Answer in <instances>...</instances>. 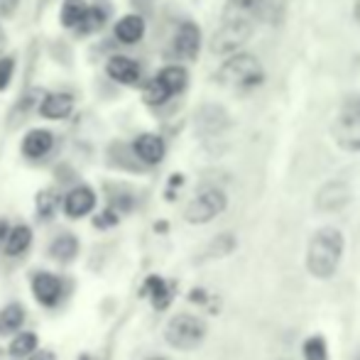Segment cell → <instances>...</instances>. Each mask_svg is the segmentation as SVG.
<instances>
[{
    "mask_svg": "<svg viewBox=\"0 0 360 360\" xmlns=\"http://www.w3.org/2000/svg\"><path fill=\"white\" fill-rule=\"evenodd\" d=\"M343 257V236L338 228H319L309 240L307 270L316 280H328L336 275L338 262Z\"/></svg>",
    "mask_w": 360,
    "mask_h": 360,
    "instance_id": "1",
    "label": "cell"
},
{
    "mask_svg": "<svg viewBox=\"0 0 360 360\" xmlns=\"http://www.w3.org/2000/svg\"><path fill=\"white\" fill-rule=\"evenodd\" d=\"M165 338L176 351H191L206 338V323L194 314H176L165 328Z\"/></svg>",
    "mask_w": 360,
    "mask_h": 360,
    "instance_id": "2",
    "label": "cell"
},
{
    "mask_svg": "<svg viewBox=\"0 0 360 360\" xmlns=\"http://www.w3.org/2000/svg\"><path fill=\"white\" fill-rule=\"evenodd\" d=\"M333 140L341 150L360 152V98H346L341 105V113L333 120Z\"/></svg>",
    "mask_w": 360,
    "mask_h": 360,
    "instance_id": "3",
    "label": "cell"
},
{
    "mask_svg": "<svg viewBox=\"0 0 360 360\" xmlns=\"http://www.w3.org/2000/svg\"><path fill=\"white\" fill-rule=\"evenodd\" d=\"M218 81L228 86H238V89H250V86H257L262 81V72L260 62H257L252 54H236L228 62H223V67L218 69Z\"/></svg>",
    "mask_w": 360,
    "mask_h": 360,
    "instance_id": "4",
    "label": "cell"
},
{
    "mask_svg": "<svg viewBox=\"0 0 360 360\" xmlns=\"http://www.w3.org/2000/svg\"><path fill=\"white\" fill-rule=\"evenodd\" d=\"M228 199L221 189H204L189 201V206L184 209V218L194 226H201V223L214 221L218 214H223Z\"/></svg>",
    "mask_w": 360,
    "mask_h": 360,
    "instance_id": "5",
    "label": "cell"
},
{
    "mask_svg": "<svg viewBox=\"0 0 360 360\" xmlns=\"http://www.w3.org/2000/svg\"><path fill=\"white\" fill-rule=\"evenodd\" d=\"M252 37V22L245 20H223L221 30L211 37V52L233 54Z\"/></svg>",
    "mask_w": 360,
    "mask_h": 360,
    "instance_id": "6",
    "label": "cell"
},
{
    "mask_svg": "<svg viewBox=\"0 0 360 360\" xmlns=\"http://www.w3.org/2000/svg\"><path fill=\"white\" fill-rule=\"evenodd\" d=\"M37 110L42 118L47 120H64L72 115L74 110V96L69 91H52V94H42L37 103Z\"/></svg>",
    "mask_w": 360,
    "mask_h": 360,
    "instance_id": "7",
    "label": "cell"
},
{
    "mask_svg": "<svg viewBox=\"0 0 360 360\" xmlns=\"http://www.w3.org/2000/svg\"><path fill=\"white\" fill-rule=\"evenodd\" d=\"M105 74L123 86H135L140 81V76H143V69H140V64L135 62V59L115 54V57H110L108 64H105Z\"/></svg>",
    "mask_w": 360,
    "mask_h": 360,
    "instance_id": "8",
    "label": "cell"
},
{
    "mask_svg": "<svg viewBox=\"0 0 360 360\" xmlns=\"http://www.w3.org/2000/svg\"><path fill=\"white\" fill-rule=\"evenodd\" d=\"M351 201V189L346 181H328L319 189L316 209L319 211H338Z\"/></svg>",
    "mask_w": 360,
    "mask_h": 360,
    "instance_id": "9",
    "label": "cell"
},
{
    "mask_svg": "<svg viewBox=\"0 0 360 360\" xmlns=\"http://www.w3.org/2000/svg\"><path fill=\"white\" fill-rule=\"evenodd\" d=\"M133 152L140 162H145V165H160V162L165 160L167 147H165V140H162L160 135L143 133L133 140Z\"/></svg>",
    "mask_w": 360,
    "mask_h": 360,
    "instance_id": "10",
    "label": "cell"
},
{
    "mask_svg": "<svg viewBox=\"0 0 360 360\" xmlns=\"http://www.w3.org/2000/svg\"><path fill=\"white\" fill-rule=\"evenodd\" d=\"M201 49V30L194 22H181L174 34V52L181 59H196Z\"/></svg>",
    "mask_w": 360,
    "mask_h": 360,
    "instance_id": "11",
    "label": "cell"
},
{
    "mask_svg": "<svg viewBox=\"0 0 360 360\" xmlns=\"http://www.w3.org/2000/svg\"><path fill=\"white\" fill-rule=\"evenodd\" d=\"M96 209V194L91 186H76L64 199V214L69 218H81L89 216Z\"/></svg>",
    "mask_w": 360,
    "mask_h": 360,
    "instance_id": "12",
    "label": "cell"
},
{
    "mask_svg": "<svg viewBox=\"0 0 360 360\" xmlns=\"http://www.w3.org/2000/svg\"><path fill=\"white\" fill-rule=\"evenodd\" d=\"M54 147V135L44 128H34L30 130L22 138V155L30 157V160H42L52 152Z\"/></svg>",
    "mask_w": 360,
    "mask_h": 360,
    "instance_id": "13",
    "label": "cell"
},
{
    "mask_svg": "<svg viewBox=\"0 0 360 360\" xmlns=\"http://www.w3.org/2000/svg\"><path fill=\"white\" fill-rule=\"evenodd\" d=\"M32 292L39 304L54 307V304L62 299V282H59L54 275H49V272H39V275H34V280H32Z\"/></svg>",
    "mask_w": 360,
    "mask_h": 360,
    "instance_id": "14",
    "label": "cell"
},
{
    "mask_svg": "<svg viewBox=\"0 0 360 360\" xmlns=\"http://www.w3.org/2000/svg\"><path fill=\"white\" fill-rule=\"evenodd\" d=\"M113 34L120 44H138L145 37V20L140 15H123L115 22Z\"/></svg>",
    "mask_w": 360,
    "mask_h": 360,
    "instance_id": "15",
    "label": "cell"
},
{
    "mask_svg": "<svg viewBox=\"0 0 360 360\" xmlns=\"http://www.w3.org/2000/svg\"><path fill=\"white\" fill-rule=\"evenodd\" d=\"M143 294L152 299L155 309H167L172 304V299H174V287H172L167 280H162V277L152 275V277H147V280H145Z\"/></svg>",
    "mask_w": 360,
    "mask_h": 360,
    "instance_id": "16",
    "label": "cell"
},
{
    "mask_svg": "<svg viewBox=\"0 0 360 360\" xmlns=\"http://www.w3.org/2000/svg\"><path fill=\"white\" fill-rule=\"evenodd\" d=\"M108 22V8H101V5H89L81 18V22L76 25V32L79 34H94L101 32Z\"/></svg>",
    "mask_w": 360,
    "mask_h": 360,
    "instance_id": "17",
    "label": "cell"
},
{
    "mask_svg": "<svg viewBox=\"0 0 360 360\" xmlns=\"http://www.w3.org/2000/svg\"><path fill=\"white\" fill-rule=\"evenodd\" d=\"M30 243H32V231H30L27 226H15L8 231V236H5V255L10 257H18L22 255L25 250L30 248Z\"/></svg>",
    "mask_w": 360,
    "mask_h": 360,
    "instance_id": "18",
    "label": "cell"
},
{
    "mask_svg": "<svg viewBox=\"0 0 360 360\" xmlns=\"http://www.w3.org/2000/svg\"><path fill=\"white\" fill-rule=\"evenodd\" d=\"M260 10V0H228L223 10V20H245L252 22V18Z\"/></svg>",
    "mask_w": 360,
    "mask_h": 360,
    "instance_id": "19",
    "label": "cell"
},
{
    "mask_svg": "<svg viewBox=\"0 0 360 360\" xmlns=\"http://www.w3.org/2000/svg\"><path fill=\"white\" fill-rule=\"evenodd\" d=\"M157 79H160L162 84L167 86V91H169L172 96H174V94H181V91L186 89V84H189V74H186V69H184V67H176V64L160 69Z\"/></svg>",
    "mask_w": 360,
    "mask_h": 360,
    "instance_id": "20",
    "label": "cell"
},
{
    "mask_svg": "<svg viewBox=\"0 0 360 360\" xmlns=\"http://www.w3.org/2000/svg\"><path fill=\"white\" fill-rule=\"evenodd\" d=\"M54 260L59 262H72L76 255H79V240L72 236V233H62L59 238H54L52 248H49Z\"/></svg>",
    "mask_w": 360,
    "mask_h": 360,
    "instance_id": "21",
    "label": "cell"
},
{
    "mask_svg": "<svg viewBox=\"0 0 360 360\" xmlns=\"http://www.w3.org/2000/svg\"><path fill=\"white\" fill-rule=\"evenodd\" d=\"M86 0H64L62 3V13H59V20H62V25L67 30H76V25L81 22V18H84L86 13Z\"/></svg>",
    "mask_w": 360,
    "mask_h": 360,
    "instance_id": "22",
    "label": "cell"
},
{
    "mask_svg": "<svg viewBox=\"0 0 360 360\" xmlns=\"http://www.w3.org/2000/svg\"><path fill=\"white\" fill-rule=\"evenodd\" d=\"M25 321V309L20 304H10L0 311V333H13L22 326Z\"/></svg>",
    "mask_w": 360,
    "mask_h": 360,
    "instance_id": "23",
    "label": "cell"
},
{
    "mask_svg": "<svg viewBox=\"0 0 360 360\" xmlns=\"http://www.w3.org/2000/svg\"><path fill=\"white\" fill-rule=\"evenodd\" d=\"M143 98H145V103L147 105H162V103H167V101L172 98V94L167 91V86L162 84L160 79H150L145 84V89H143Z\"/></svg>",
    "mask_w": 360,
    "mask_h": 360,
    "instance_id": "24",
    "label": "cell"
},
{
    "mask_svg": "<svg viewBox=\"0 0 360 360\" xmlns=\"http://www.w3.org/2000/svg\"><path fill=\"white\" fill-rule=\"evenodd\" d=\"M32 351H37V336L30 331L18 333V336L13 338V343H10V356H15V358H25Z\"/></svg>",
    "mask_w": 360,
    "mask_h": 360,
    "instance_id": "25",
    "label": "cell"
},
{
    "mask_svg": "<svg viewBox=\"0 0 360 360\" xmlns=\"http://www.w3.org/2000/svg\"><path fill=\"white\" fill-rule=\"evenodd\" d=\"M57 209H59V199H57V194H54L52 189H44V191H39L37 194V214L39 218H52L54 214H57Z\"/></svg>",
    "mask_w": 360,
    "mask_h": 360,
    "instance_id": "26",
    "label": "cell"
},
{
    "mask_svg": "<svg viewBox=\"0 0 360 360\" xmlns=\"http://www.w3.org/2000/svg\"><path fill=\"white\" fill-rule=\"evenodd\" d=\"M304 360H328V348L321 336H311L304 341Z\"/></svg>",
    "mask_w": 360,
    "mask_h": 360,
    "instance_id": "27",
    "label": "cell"
},
{
    "mask_svg": "<svg viewBox=\"0 0 360 360\" xmlns=\"http://www.w3.org/2000/svg\"><path fill=\"white\" fill-rule=\"evenodd\" d=\"M15 74V59L13 57H3L0 59V91H5L13 81Z\"/></svg>",
    "mask_w": 360,
    "mask_h": 360,
    "instance_id": "28",
    "label": "cell"
},
{
    "mask_svg": "<svg viewBox=\"0 0 360 360\" xmlns=\"http://www.w3.org/2000/svg\"><path fill=\"white\" fill-rule=\"evenodd\" d=\"M118 223V211L115 209H105L103 214L96 218V226L98 228H108V226H115Z\"/></svg>",
    "mask_w": 360,
    "mask_h": 360,
    "instance_id": "29",
    "label": "cell"
},
{
    "mask_svg": "<svg viewBox=\"0 0 360 360\" xmlns=\"http://www.w3.org/2000/svg\"><path fill=\"white\" fill-rule=\"evenodd\" d=\"M20 0H0V18H8L18 10Z\"/></svg>",
    "mask_w": 360,
    "mask_h": 360,
    "instance_id": "30",
    "label": "cell"
},
{
    "mask_svg": "<svg viewBox=\"0 0 360 360\" xmlns=\"http://www.w3.org/2000/svg\"><path fill=\"white\" fill-rule=\"evenodd\" d=\"M30 360H57L52 351H32L30 353Z\"/></svg>",
    "mask_w": 360,
    "mask_h": 360,
    "instance_id": "31",
    "label": "cell"
},
{
    "mask_svg": "<svg viewBox=\"0 0 360 360\" xmlns=\"http://www.w3.org/2000/svg\"><path fill=\"white\" fill-rule=\"evenodd\" d=\"M8 231H10V228H8V223H5V221H0V245H3V243H5V236H8Z\"/></svg>",
    "mask_w": 360,
    "mask_h": 360,
    "instance_id": "32",
    "label": "cell"
},
{
    "mask_svg": "<svg viewBox=\"0 0 360 360\" xmlns=\"http://www.w3.org/2000/svg\"><path fill=\"white\" fill-rule=\"evenodd\" d=\"M5 44H8V34H5V30H3V25H0V54H3V49H5Z\"/></svg>",
    "mask_w": 360,
    "mask_h": 360,
    "instance_id": "33",
    "label": "cell"
},
{
    "mask_svg": "<svg viewBox=\"0 0 360 360\" xmlns=\"http://www.w3.org/2000/svg\"><path fill=\"white\" fill-rule=\"evenodd\" d=\"M356 20H358V25H360V0H356Z\"/></svg>",
    "mask_w": 360,
    "mask_h": 360,
    "instance_id": "34",
    "label": "cell"
},
{
    "mask_svg": "<svg viewBox=\"0 0 360 360\" xmlns=\"http://www.w3.org/2000/svg\"><path fill=\"white\" fill-rule=\"evenodd\" d=\"M353 360H360V348H358V353H356V358H353Z\"/></svg>",
    "mask_w": 360,
    "mask_h": 360,
    "instance_id": "35",
    "label": "cell"
},
{
    "mask_svg": "<svg viewBox=\"0 0 360 360\" xmlns=\"http://www.w3.org/2000/svg\"><path fill=\"white\" fill-rule=\"evenodd\" d=\"M147 360H167V358H147Z\"/></svg>",
    "mask_w": 360,
    "mask_h": 360,
    "instance_id": "36",
    "label": "cell"
}]
</instances>
